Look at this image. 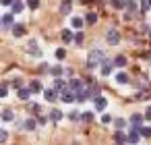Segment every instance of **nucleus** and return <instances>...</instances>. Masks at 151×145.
Instances as JSON below:
<instances>
[{
	"instance_id": "obj_1",
	"label": "nucleus",
	"mask_w": 151,
	"mask_h": 145,
	"mask_svg": "<svg viewBox=\"0 0 151 145\" xmlns=\"http://www.w3.org/2000/svg\"><path fill=\"white\" fill-rule=\"evenodd\" d=\"M106 58V54L101 50H91L89 52V58H87V69H95L101 64V60Z\"/></svg>"
},
{
	"instance_id": "obj_2",
	"label": "nucleus",
	"mask_w": 151,
	"mask_h": 145,
	"mask_svg": "<svg viewBox=\"0 0 151 145\" xmlns=\"http://www.w3.org/2000/svg\"><path fill=\"white\" fill-rule=\"evenodd\" d=\"M60 97H62V102H66V104L77 102V93H75V89H70V87H64V89L60 91Z\"/></svg>"
},
{
	"instance_id": "obj_3",
	"label": "nucleus",
	"mask_w": 151,
	"mask_h": 145,
	"mask_svg": "<svg viewBox=\"0 0 151 145\" xmlns=\"http://www.w3.org/2000/svg\"><path fill=\"white\" fill-rule=\"evenodd\" d=\"M93 106H95L97 112H104V110L108 108V100H106L104 95H95V97H93Z\"/></svg>"
},
{
	"instance_id": "obj_4",
	"label": "nucleus",
	"mask_w": 151,
	"mask_h": 145,
	"mask_svg": "<svg viewBox=\"0 0 151 145\" xmlns=\"http://www.w3.org/2000/svg\"><path fill=\"white\" fill-rule=\"evenodd\" d=\"M106 42H108L110 46H116V44L120 42V33H118V29H110V31H108V38H106Z\"/></svg>"
},
{
	"instance_id": "obj_5",
	"label": "nucleus",
	"mask_w": 151,
	"mask_h": 145,
	"mask_svg": "<svg viewBox=\"0 0 151 145\" xmlns=\"http://www.w3.org/2000/svg\"><path fill=\"white\" fill-rule=\"evenodd\" d=\"M139 141H141V131L132 126V131L126 135V143H139Z\"/></svg>"
},
{
	"instance_id": "obj_6",
	"label": "nucleus",
	"mask_w": 151,
	"mask_h": 145,
	"mask_svg": "<svg viewBox=\"0 0 151 145\" xmlns=\"http://www.w3.org/2000/svg\"><path fill=\"white\" fill-rule=\"evenodd\" d=\"M17 97L19 100H29L31 97V89L29 87H17Z\"/></svg>"
},
{
	"instance_id": "obj_7",
	"label": "nucleus",
	"mask_w": 151,
	"mask_h": 145,
	"mask_svg": "<svg viewBox=\"0 0 151 145\" xmlns=\"http://www.w3.org/2000/svg\"><path fill=\"white\" fill-rule=\"evenodd\" d=\"M99 69H101V71H99V73H101V75H104V77H106V75H110V73H112V62H110V60H106V58H104V60H101V64H99Z\"/></svg>"
},
{
	"instance_id": "obj_8",
	"label": "nucleus",
	"mask_w": 151,
	"mask_h": 145,
	"mask_svg": "<svg viewBox=\"0 0 151 145\" xmlns=\"http://www.w3.org/2000/svg\"><path fill=\"white\" fill-rule=\"evenodd\" d=\"M143 122H145V116H141V114H132L130 124H132L134 128H141V126H143Z\"/></svg>"
},
{
	"instance_id": "obj_9",
	"label": "nucleus",
	"mask_w": 151,
	"mask_h": 145,
	"mask_svg": "<svg viewBox=\"0 0 151 145\" xmlns=\"http://www.w3.org/2000/svg\"><path fill=\"white\" fill-rule=\"evenodd\" d=\"M52 87H54L56 91H62L64 87H68V83H66L64 79H60V77H56V79H54V85H52Z\"/></svg>"
},
{
	"instance_id": "obj_10",
	"label": "nucleus",
	"mask_w": 151,
	"mask_h": 145,
	"mask_svg": "<svg viewBox=\"0 0 151 145\" xmlns=\"http://www.w3.org/2000/svg\"><path fill=\"white\" fill-rule=\"evenodd\" d=\"M44 97H46L48 102H54V100L58 97V91H56L54 87H52V89H46V91H44Z\"/></svg>"
},
{
	"instance_id": "obj_11",
	"label": "nucleus",
	"mask_w": 151,
	"mask_h": 145,
	"mask_svg": "<svg viewBox=\"0 0 151 145\" xmlns=\"http://www.w3.org/2000/svg\"><path fill=\"white\" fill-rule=\"evenodd\" d=\"M73 9V0H62V6H60V13L62 15H68Z\"/></svg>"
},
{
	"instance_id": "obj_12",
	"label": "nucleus",
	"mask_w": 151,
	"mask_h": 145,
	"mask_svg": "<svg viewBox=\"0 0 151 145\" xmlns=\"http://www.w3.org/2000/svg\"><path fill=\"white\" fill-rule=\"evenodd\" d=\"M11 6H13V15H19V13L25 9V4L21 2V0H13V4H11Z\"/></svg>"
},
{
	"instance_id": "obj_13",
	"label": "nucleus",
	"mask_w": 151,
	"mask_h": 145,
	"mask_svg": "<svg viewBox=\"0 0 151 145\" xmlns=\"http://www.w3.org/2000/svg\"><path fill=\"white\" fill-rule=\"evenodd\" d=\"M0 118H2L4 122H13V118H15V114H13V110H2V114H0Z\"/></svg>"
},
{
	"instance_id": "obj_14",
	"label": "nucleus",
	"mask_w": 151,
	"mask_h": 145,
	"mask_svg": "<svg viewBox=\"0 0 151 145\" xmlns=\"http://www.w3.org/2000/svg\"><path fill=\"white\" fill-rule=\"evenodd\" d=\"M114 141H116V143H126V135L122 133V128H116V133H114Z\"/></svg>"
},
{
	"instance_id": "obj_15",
	"label": "nucleus",
	"mask_w": 151,
	"mask_h": 145,
	"mask_svg": "<svg viewBox=\"0 0 151 145\" xmlns=\"http://www.w3.org/2000/svg\"><path fill=\"white\" fill-rule=\"evenodd\" d=\"M62 42H64V44H70V42H75V35H73V31L64 29V31H62Z\"/></svg>"
},
{
	"instance_id": "obj_16",
	"label": "nucleus",
	"mask_w": 151,
	"mask_h": 145,
	"mask_svg": "<svg viewBox=\"0 0 151 145\" xmlns=\"http://www.w3.org/2000/svg\"><path fill=\"white\" fill-rule=\"evenodd\" d=\"M29 52H31V56H35V58L42 56V50L35 46V42H29Z\"/></svg>"
},
{
	"instance_id": "obj_17",
	"label": "nucleus",
	"mask_w": 151,
	"mask_h": 145,
	"mask_svg": "<svg viewBox=\"0 0 151 145\" xmlns=\"http://www.w3.org/2000/svg\"><path fill=\"white\" fill-rule=\"evenodd\" d=\"M83 85H85V83H83L81 79H70V81H68V87H70V89H75V91H77V89H81Z\"/></svg>"
},
{
	"instance_id": "obj_18",
	"label": "nucleus",
	"mask_w": 151,
	"mask_h": 145,
	"mask_svg": "<svg viewBox=\"0 0 151 145\" xmlns=\"http://www.w3.org/2000/svg\"><path fill=\"white\" fill-rule=\"evenodd\" d=\"M29 89H31V93H40L44 87H42V83H40V81H35V79H33V81L29 83Z\"/></svg>"
},
{
	"instance_id": "obj_19",
	"label": "nucleus",
	"mask_w": 151,
	"mask_h": 145,
	"mask_svg": "<svg viewBox=\"0 0 151 145\" xmlns=\"http://www.w3.org/2000/svg\"><path fill=\"white\" fill-rule=\"evenodd\" d=\"M0 21H2V25H4V27H13V23H15V21H13V13L4 15L2 19H0Z\"/></svg>"
},
{
	"instance_id": "obj_20",
	"label": "nucleus",
	"mask_w": 151,
	"mask_h": 145,
	"mask_svg": "<svg viewBox=\"0 0 151 145\" xmlns=\"http://www.w3.org/2000/svg\"><path fill=\"white\" fill-rule=\"evenodd\" d=\"M50 120H54V122H58V120H62V112H60L58 108H54V110L50 112Z\"/></svg>"
},
{
	"instance_id": "obj_21",
	"label": "nucleus",
	"mask_w": 151,
	"mask_h": 145,
	"mask_svg": "<svg viewBox=\"0 0 151 145\" xmlns=\"http://www.w3.org/2000/svg\"><path fill=\"white\" fill-rule=\"evenodd\" d=\"M50 73H52L54 77H62V75L66 73V69H62V66L58 64V66H52V71H50Z\"/></svg>"
},
{
	"instance_id": "obj_22",
	"label": "nucleus",
	"mask_w": 151,
	"mask_h": 145,
	"mask_svg": "<svg viewBox=\"0 0 151 145\" xmlns=\"http://www.w3.org/2000/svg\"><path fill=\"white\" fill-rule=\"evenodd\" d=\"M25 131H35V126H37V120H33V118H29V120H25Z\"/></svg>"
},
{
	"instance_id": "obj_23",
	"label": "nucleus",
	"mask_w": 151,
	"mask_h": 145,
	"mask_svg": "<svg viewBox=\"0 0 151 145\" xmlns=\"http://www.w3.org/2000/svg\"><path fill=\"white\" fill-rule=\"evenodd\" d=\"M70 23H73V27H75V29H83V19H81V17H73V19H70Z\"/></svg>"
},
{
	"instance_id": "obj_24",
	"label": "nucleus",
	"mask_w": 151,
	"mask_h": 145,
	"mask_svg": "<svg viewBox=\"0 0 151 145\" xmlns=\"http://www.w3.org/2000/svg\"><path fill=\"white\" fill-rule=\"evenodd\" d=\"M13 33L17 38H21V35H25V27L23 25H13Z\"/></svg>"
},
{
	"instance_id": "obj_25",
	"label": "nucleus",
	"mask_w": 151,
	"mask_h": 145,
	"mask_svg": "<svg viewBox=\"0 0 151 145\" xmlns=\"http://www.w3.org/2000/svg\"><path fill=\"white\" fill-rule=\"evenodd\" d=\"M116 83H128V75L126 73H118L116 75Z\"/></svg>"
},
{
	"instance_id": "obj_26",
	"label": "nucleus",
	"mask_w": 151,
	"mask_h": 145,
	"mask_svg": "<svg viewBox=\"0 0 151 145\" xmlns=\"http://www.w3.org/2000/svg\"><path fill=\"white\" fill-rule=\"evenodd\" d=\"M139 131H141V137H147V139H151V126H141Z\"/></svg>"
},
{
	"instance_id": "obj_27",
	"label": "nucleus",
	"mask_w": 151,
	"mask_h": 145,
	"mask_svg": "<svg viewBox=\"0 0 151 145\" xmlns=\"http://www.w3.org/2000/svg\"><path fill=\"white\" fill-rule=\"evenodd\" d=\"M54 56H56V58H58V60H64V58H66V50H64V48H58V50H56V54H54Z\"/></svg>"
},
{
	"instance_id": "obj_28",
	"label": "nucleus",
	"mask_w": 151,
	"mask_h": 145,
	"mask_svg": "<svg viewBox=\"0 0 151 145\" xmlns=\"http://www.w3.org/2000/svg\"><path fill=\"white\" fill-rule=\"evenodd\" d=\"M87 23H89V25H95V23H97V15H95V13H89V15H87Z\"/></svg>"
},
{
	"instance_id": "obj_29",
	"label": "nucleus",
	"mask_w": 151,
	"mask_h": 145,
	"mask_svg": "<svg viewBox=\"0 0 151 145\" xmlns=\"http://www.w3.org/2000/svg\"><path fill=\"white\" fill-rule=\"evenodd\" d=\"M114 64H116V66H124V64H126V58H124V56H116V58H114Z\"/></svg>"
},
{
	"instance_id": "obj_30",
	"label": "nucleus",
	"mask_w": 151,
	"mask_h": 145,
	"mask_svg": "<svg viewBox=\"0 0 151 145\" xmlns=\"http://www.w3.org/2000/svg\"><path fill=\"white\" fill-rule=\"evenodd\" d=\"M112 6H114V9H124L126 2H124V0H112Z\"/></svg>"
},
{
	"instance_id": "obj_31",
	"label": "nucleus",
	"mask_w": 151,
	"mask_h": 145,
	"mask_svg": "<svg viewBox=\"0 0 151 145\" xmlns=\"http://www.w3.org/2000/svg\"><path fill=\"white\" fill-rule=\"evenodd\" d=\"M141 4H143V6H141V11H143V13H147V11L151 9V0H141Z\"/></svg>"
},
{
	"instance_id": "obj_32",
	"label": "nucleus",
	"mask_w": 151,
	"mask_h": 145,
	"mask_svg": "<svg viewBox=\"0 0 151 145\" xmlns=\"http://www.w3.org/2000/svg\"><path fill=\"white\" fill-rule=\"evenodd\" d=\"M124 9H126L128 13H134V11H137V4L132 2V0H128V2H126V6H124Z\"/></svg>"
},
{
	"instance_id": "obj_33",
	"label": "nucleus",
	"mask_w": 151,
	"mask_h": 145,
	"mask_svg": "<svg viewBox=\"0 0 151 145\" xmlns=\"http://www.w3.org/2000/svg\"><path fill=\"white\" fill-rule=\"evenodd\" d=\"M114 126H116V128H124V126H126V120H124V118H118V120H114Z\"/></svg>"
},
{
	"instance_id": "obj_34",
	"label": "nucleus",
	"mask_w": 151,
	"mask_h": 145,
	"mask_svg": "<svg viewBox=\"0 0 151 145\" xmlns=\"http://www.w3.org/2000/svg\"><path fill=\"white\" fill-rule=\"evenodd\" d=\"M81 118H83L85 122H89V120H93V112H83V114H81Z\"/></svg>"
},
{
	"instance_id": "obj_35",
	"label": "nucleus",
	"mask_w": 151,
	"mask_h": 145,
	"mask_svg": "<svg viewBox=\"0 0 151 145\" xmlns=\"http://www.w3.org/2000/svg\"><path fill=\"white\" fill-rule=\"evenodd\" d=\"M27 6H31V9H37V6H40V0H27Z\"/></svg>"
},
{
	"instance_id": "obj_36",
	"label": "nucleus",
	"mask_w": 151,
	"mask_h": 145,
	"mask_svg": "<svg viewBox=\"0 0 151 145\" xmlns=\"http://www.w3.org/2000/svg\"><path fill=\"white\" fill-rule=\"evenodd\" d=\"M6 139H9V133L6 131H0V143H6Z\"/></svg>"
},
{
	"instance_id": "obj_37",
	"label": "nucleus",
	"mask_w": 151,
	"mask_h": 145,
	"mask_svg": "<svg viewBox=\"0 0 151 145\" xmlns=\"http://www.w3.org/2000/svg\"><path fill=\"white\" fill-rule=\"evenodd\" d=\"M29 110L35 112V114H40V106H37V104H29Z\"/></svg>"
},
{
	"instance_id": "obj_38",
	"label": "nucleus",
	"mask_w": 151,
	"mask_h": 145,
	"mask_svg": "<svg viewBox=\"0 0 151 145\" xmlns=\"http://www.w3.org/2000/svg\"><path fill=\"white\" fill-rule=\"evenodd\" d=\"M110 122H112V118H110L108 114H104V116H101V124H110Z\"/></svg>"
},
{
	"instance_id": "obj_39",
	"label": "nucleus",
	"mask_w": 151,
	"mask_h": 145,
	"mask_svg": "<svg viewBox=\"0 0 151 145\" xmlns=\"http://www.w3.org/2000/svg\"><path fill=\"white\" fill-rule=\"evenodd\" d=\"M6 93H9V89L2 85V87H0V97H6Z\"/></svg>"
},
{
	"instance_id": "obj_40",
	"label": "nucleus",
	"mask_w": 151,
	"mask_h": 145,
	"mask_svg": "<svg viewBox=\"0 0 151 145\" xmlns=\"http://www.w3.org/2000/svg\"><path fill=\"white\" fill-rule=\"evenodd\" d=\"M145 120H151V106L145 110Z\"/></svg>"
},
{
	"instance_id": "obj_41",
	"label": "nucleus",
	"mask_w": 151,
	"mask_h": 145,
	"mask_svg": "<svg viewBox=\"0 0 151 145\" xmlns=\"http://www.w3.org/2000/svg\"><path fill=\"white\" fill-rule=\"evenodd\" d=\"M0 4H2V6H11L13 0H0Z\"/></svg>"
},
{
	"instance_id": "obj_42",
	"label": "nucleus",
	"mask_w": 151,
	"mask_h": 145,
	"mask_svg": "<svg viewBox=\"0 0 151 145\" xmlns=\"http://www.w3.org/2000/svg\"><path fill=\"white\" fill-rule=\"evenodd\" d=\"M46 122H48L46 116H40V118H37V124H46Z\"/></svg>"
},
{
	"instance_id": "obj_43",
	"label": "nucleus",
	"mask_w": 151,
	"mask_h": 145,
	"mask_svg": "<svg viewBox=\"0 0 151 145\" xmlns=\"http://www.w3.org/2000/svg\"><path fill=\"white\" fill-rule=\"evenodd\" d=\"M75 42H77V44H81V42H83V35H81V33H77V35H75Z\"/></svg>"
},
{
	"instance_id": "obj_44",
	"label": "nucleus",
	"mask_w": 151,
	"mask_h": 145,
	"mask_svg": "<svg viewBox=\"0 0 151 145\" xmlns=\"http://www.w3.org/2000/svg\"><path fill=\"white\" fill-rule=\"evenodd\" d=\"M68 118H73V120H77V118H81V116H79L77 112H70V114H68Z\"/></svg>"
},
{
	"instance_id": "obj_45",
	"label": "nucleus",
	"mask_w": 151,
	"mask_h": 145,
	"mask_svg": "<svg viewBox=\"0 0 151 145\" xmlns=\"http://www.w3.org/2000/svg\"><path fill=\"white\" fill-rule=\"evenodd\" d=\"M0 27H2V21H0Z\"/></svg>"
},
{
	"instance_id": "obj_46",
	"label": "nucleus",
	"mask_w": 151,
	"mask_h": 145,
	"mask_svg": "<svg viewBox=\"0 0 151 145\" xmlns=\"http://www.w3.org/2000/svg\"><path fill=\"white\" fill-rule=\"evenodd\" d=\"M149 38H151V31H149Z\"/></svg>"
}]
</instances>
